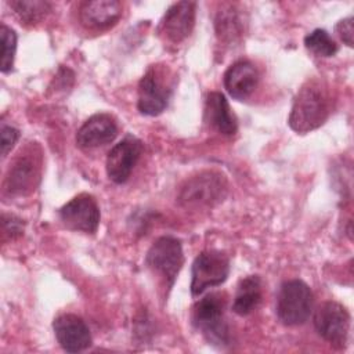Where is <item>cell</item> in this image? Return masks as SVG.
<instances>
[{"label": "cell", "instance_id": "obj_7", "mask_svg": "<svg viewBox=\"0 0 354 354\" xmlns=\"http://www.w3.org/2000/svg\"><path fill=\"white\" fill-rule=\"evenodd\" d=\"M314 326L324 340L343 347L348 335L350 314L340 303L324 301L314 313Z\"/></svg>", "mask_w": 354, "mask_h": 354}, {"label": "cell", "instance_id": "obj_2", "mask_svg": "<svg viewBox=\"0 0 354 354\" xmlns=\"http://www.w3.org/2000/svg\"><path fill=\"white\" fill-rule=\"evenodd\" d=\"M192 324L205 339L216 346H227L230 342L228 326L224 319V299L218 293H210L195 303Z\"/></svg>", "mask_w": 354, "mask_h": 354}, {"label": "cell", "instance_id": "obj_15", "mask_svg": "<svg viewBox=\"0 0 354 354\" xmlns=\"http://www.w3.org/2000/svg\"><path fill=\"white\" fill-rule=\"evenodd\" d=\"M122 6L116 0H93L80 6L79 19L88 29H106L118 22Z\"/></svg>", "mask_w": 354, "mask_h": 354}, {"label": "cell", "instance_id": "obj_20", "mask_svg": "<svg viewBox=\"0 0 354 354\" xmlns=\"http://www.w3.org/2000/svg\"><path fill=\"white\" fill-rule=\"evenodd\" d=\"M10 6L25 24H36L41 21L51 8V3L41 0H14L10 1Z\"/></svg>", "mask_w": 354, "mask_h": 354}, {"label": "cell", "instance_id": "obj_14", "mask_svg": "<svg viewBox=\"0 0 354 354\" xmlns=\"http://www.w3.org/2000/svg\"><path fill=\"white\" fill-rule=\"evenodd\" d=\"M259 73L249 61L234 62L224 73V87L235 100H246L257 87Z\"/></svg>", "mask_w": 354, "mask_h": 354}, {"label": "cell", "instance_id": "obj_23", "mask_svg": "<svg viewBox=\"0 0 354 354\" xmlns=\"http://www.w3.org/2000/svg\"><path fill=\"white\" fill-rule=\"evenodd\" d=\"M3 231L6 235L11 236V239L17 238L24 232V223L21 218L12 214L11 216L3 214Z\"/></svg>", "mask_w": 354, "mask_h": 354}, {"label": "cell", "instance_id": "obj_10", "mask_svg": "<svg viewBox=\"0 0 354 354\" xmlns=\"http://www.w3.org/2000/svg\"><path fill=\"white\" fill-rule=\"evenodd\" d=\"M142 152L140 140L129 136L115 144L106 156V174L116 184H123L130 177Z\"/></svg>", "mask_w": 354, "mask_h": 354}, {"label": "cell", "instance_id": "obj_21", "mask_svg": "<svg viewBox=\"0 0 354 354\" xmlns=\"http://www.w3.org/2000/svg\"><path fill=\"white\" fill-rule=\"evenodd\" d=\"M304 46L319 57H332L337 53V44L324 29H314L304 37Z\"/></svg>", "mask_w": 354, "mask_h": 354}, {"label": "cell", "instance_id": "obj_13", "mask_svg": "<svg viewBox=\"0 0 354 354\" xmlns=\"http://www.w3.org/2000/svg\"><path fill=\"white\" fill-rule=\"evenodd\" d=\"M118 136V124L108 113L90 116L76 133V144L82 149H93L109 144Z\"/></svg>", "mask_w": 354, "mask_h": 354}, {"label": "cell", "instance_id": "obj_11", "mask_svg": "<svg viewBox=\"0 0 354 354\" xmlns=\"http://www.w3.org/2000/svg\"><path fill=\"white\" fill-rule=\"evenodd\" d=\"M59 346L68 353H79L91 346V333L86 322L75 314H62L53 322Z\"/></svg>", "mask_w": 354, "mask_h": 354}, {"label": "cell", "instance_id": "obj_3", "mask_svg": "<svg viewBox=\"0 0 354 354\" xmlns=\"http://www.w3.org/2000/svg\"><path fill=\"white\" fill-rule=\"evenodd\" d=\"M314 296L310 286L292 279L282 283L277 299V314L282 324L288 326L304 324L313 311Z\"/></svg>", "mask_w": 354, "mask_h": 354}, {"label": "cell", "instance_id": "obj_1", "mask_svg": "<svg viewBox=\"0 0 354 354\" xmlns=\"http://www.w3.org/2000/svg\"><path fill=\"white\" fill-rule=\"evenodd\" d=\"M330 112V98L319 80L306 82L297 91L288 123L297 133H308L319 127Z\"/></svg>", "mask_w": 354, "mask_h": 354}, {"label": "cell", "instance_id": "obj_4", "mask_svg": "<svg viewBox=\"0 0 354 354\" xmlns=\"http://www.w3.org/2000/svg\"><path fill=\"white\" fill-rule=\"evenodd\" d=\"M147 267L159 274L170 289L184 264L181 242L174 236H160L149 248L145 256Z\"/></svg>", "mask_w": 354, "mask_h": 354}, {"label": "cell", "instance_id": "obj_12", "mask_svg": "<svg viewBox=\"0 0 354 354\" xmlns=\"http://www.w3.org/2000/svg\"><path fill=\"white\" fill-rule=\"evenodd\" d=\"M196 3L178 1L171 4L160 21V32L171 43H180L189 36L195 24Z\"/></svg>", "mask_w": 354, "mask_h": 354}, {"label": "cell", "instance_id": "obj_25", "mask_svg": "<svg viewBox=\"0 0 354 354\" xmlns=\"http://www.w3.org/2000/svg\"><path fill=\"white\" fill-rule=\"evenodd\" d=\"M353 17L344 18L342 19L337 25H336V33L339 35V37L348 46L353 47V36H354V26H353Z\"/></svg>", "mask_w": 354, "mask_h": 354}, {"label": "cell", "instance_id": "obj_5", "mask_svg": "<svg viewBox=\"0 0 354 354\" xmlns=\"http://www.w3.org/2000/svg\"><path fill=\"white\" fill-rule=\"evenodd\" d=\"M230 274V259L218 250H206L199 253L191 271V293L199 296L207 288L221 285Z\"/></svg>", "mask_w": 354, "mask_h": 354}, {"label": "cell", "instance_id": "obj_6", "mask_svg": "<svg viewBox=\"0 0 354 354\" xmlns=\"http://www.w3.org/2000/svg\"><path fill=\"white\" fill-rule=\"evenodd\" d=\"M225 194V181L221 174L206 171L192 177L181 188L178 201L187 207L213 206Z\"/></svg>", "mask_w": 354, "mask_h": 354}, {"label": "cell", "instance_id": "obj_17", "mask_svg": "<svg viewBox=\"0 0 354 354\" xmlns=\"http://www.w3.org/2000/svg\"><path fill=\"white\" fill-rule=\"evenodd\" d=\"M39 171L35 160L28 156H19L10 167L7 176V189L10 194L25 195L35 189Z\"/></svg>", "mask_w": 354, "mask_h": 354}, {"label": "cell", "instance_id": "obj_24", "mask_svg": "<svg viewBox=\"0 0 354 354\" xmlns=\"http://www.w3.org/2000/svg\"><path fill=\"white\" fill-rule=\"evenodd\" d=\"M19 137V131L11 126L1 127V155L6 156Z\"/></svg>", "mask_w": 354, "mask_h": 354}, {"label": "cell", "instance_id": "obj_22", "mask_svg": "<svg viewBox=\"0 0 354 354\" xmlns=\"http://www.w3.org/2000/svg\"><path fill=\"white\" fill-rule=\"evenodd\" d=\"M0 39H1V72L7 73L11 71L15 58L17 50V35L7 25L0 26Z\"/></svg>", "mask_w": 354, "mask_h": 354}, {"label": "cell", "instance_id": "obj_18", "mask_svg": "<svg viewBox=\"0 0 354 354\" xmlns=\"http://www.w3.org/2000/svg\"><path fill=\"white\" fill-rule=\"evenodd\" d=\"M261 301V279L257 275L243 278L236 289L232 311L238 315L250 314Z\"/></svg>", "mask_w": 354, "mask_h": 354}, {"label": "cell", "instance_id": "obj_9", "mask_svg": "<svg viewBox=\"0 0 354 354\" xmlns=\"http://www.w3.org/2000/svg\"><path fill=\"white\" fill-rule=\"evenodd\" d=\"M162 71L152 66L141 77L138 83L137 108L141 113L156 116L162 113L171 94V88L162 80Z\"/></svg>", "mask_w": 354, "mask_h": 354}, {"label": "cell", "instance_id": "obj_16", "mask_svg": "<svg viewBox=\"0 0 354 354\" xmlns=\"http://www.w3.org/2000/svg\"><path fill=\"white\" fill-rule=\"evenodd\" d=\"M205 118L207 123L224 136H234L238 129L236 118L232 113L224 94L212 91L206 97Z\"/></svg>", "mask_w": 354, "mask_h": 354}, {"label": "cell", "instance_id": "obj_19", "mask_svg": "<svg viewBox=\"0 0 354 354\" xmlns=\"http://www.w3.org/2000/svg\"><path fill=\"white\" fill-rule=\"evenodd\" d=\"M214 26L220 40L227 43L236 41L243 33V21L238 14V10L231 4H225L217 12Z\"/></svg>", "mask_w": 354, "mask_h": 354}, {"label": "cell", "instance_id": "obj_8", "mask_svg": "<svg viewBox=\"0 0 354 354\" xmlns=\"http://www.w3.org/2000/svg\"><path fill=\"white\" fill-rule=\"evenodd\" d=\"M59 218L72 231L93 234L100 224V207L91 195L80 194L59 209Z\"/></svg>", "mask_w": 354, "mask_h": 354}]
</instances>
